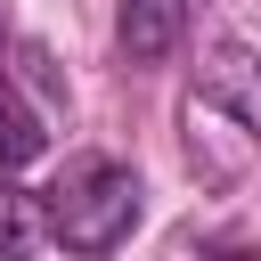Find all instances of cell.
Wrapping results in <instances>:
<instances>
[{
	"instance_id": "5b68a950",
	"label": "cell",
	"mask_w": 261,
	"mask_h": 261,
	"mask_svg": "<svg viewBox=\"0 0 261 261\" xmlns=\"http://www.w3.org/2000/svg\"><path fill=\"white\" fill-rule=\"evenodd\" d=\"M33 237H41V204L24 188H8V171H0V261H24Z\"/></svg>"
},
{
	"instance_id": "8992f818",
	"label": "cell",
	"mask_w": 261,
	"mask_h": 261,
	"mask_svg": "<svg viewBox=\"0 0 261 261\" xmlns=\"http://www.w3.org/2000/svg\"><path fill=\"white\" fill-rule=\"evenodd\" d=\"M212 261H261V253H212Z\"/></svg>"
},
{
	"instance_id": "277c9868",
	"label": "cell",
	"mask_w": 261,
	"mask_h": 261,
	"mask_svg": "<svg viewBox=\"0 0 261 261\" xmlns=\"http://www.w3.org/2000/svg\"><path fill=\"white\" fill-rule=\"evenodd\" d=\"M49 147V130H41V114L16 98V82L0 73V171H24L33 155Z\"/></svg>"
},
{
	"instance_id": "3957f363",
	"label": "cell",
	"mask_w": 261,
	"mask_h": 261,
	"mask_svg": "<svg viewBox=\"0 0 261 261\" xmlns=\"http://www.w3.org/2000/svg\"><path fill=\"white\" fill-rule=\"evenodd\" d=\"M122 57L130 65H163L171 49H179V33H188V0H122Z\"/></svg>"
},
{
	"instance_id": "6da1fadb",
	"label": "cell",
	"mask_w": 261,
	"mask_h": 261,
	"mask_svg": "<svg viewBox=\"0 0 261 261\" xmlns=\"http://www.w3.org/2000/svg\"><path fill=\"white\" fill-rule=\"evenodd\" d=\"M49 237L73 253V261H98V253H114L130 228H139V171L130 163H73L57 188H49Z\"/></svg>"
},
{
	"instance_id": "7a4b0ae2",
	"label": "cell",
	"mask_w": 261,
	"mask_h": 261,
	"mask_svg": "<svg viewBox=\"0 0 261 261\" xmlns=\"http://www.w3.org/2000/svg\"><path fill=\"white\" fill-rule=\"evenodd\" d=\"M188 114H220L245 147H261V57L245 41H220L204 65H196V90H188Z\"/></svg>"
}]
</instances>
